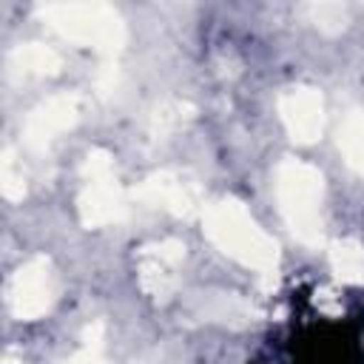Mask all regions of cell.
I'll return each mask as SVG.
<instances>
[{
	"label": "cell",
	"mask_w": 364,
	"mask_h": 364,
	"mask_svg": "<svg viewBox=\"0 0 364 364\" xmlns=\"http://www.w3.org/2000/svg\"><path fill=\"white\" fill-rule=\"evenodd\" d=\"M208 236L233 259L253 264V267H270L276 262V245L256 228V222L245 213L239 202H219L205 216Z\"/></svg>",
	"instance_id": "6da1fadb"
},
{
	"label": "cell",
	"mask_w": 364,
	"mask_h": 364,
	"mask_svg": "<svg viewBox=\"0 0 364 364\" xmlns=\"http://www.w3.org/2000/svg\"><path fill=\"white\" fill-rule=\"evenodd\" d=\"M279 202L284 216L290 219L293 230L299 233V239L304 242H316L318 239V228H316V202L321 196V176L304 165V162H284L279 168Z\"/></svg>",
	"instance_id": "7a4b0ae2"
},
{
	"label": "cell",
	"mask_w": 364,
	"mask_h": 364,
	"mask_svg": "<svg viewBox=\"0 0 364 364\" xmlns=\"http://www.w3.org/2000/svg\"><path fill=\"white\" fill-rule=\"evenodd\" d=\"M46 14H48L51 26L60 28L71 40H80V43H102V46L117 43L119 23L102 6H91V3H60V6H51Z\"/></svg>",
	"instance_id": "3957f363"
},
{
	"label": "cell",
	"mask_w": 364,
	"mask_h": 364,
	"mask_svg": "<svg viewBox=\"0 0 364 364\" xmlns=\"http://www.w3.org/2000/svg\"><path fill=\"white\" fill-rule=\"evenodd\" d=\"M54 299V284L46 259H34L9 282V307L17 318H40Z\"/></svg>",
	"instance_id": "277c9868"
},
{
	"label": "cell",
	"mask_w": 364,
	"mask_h": 364,
	"mask_svg": "<svg viewBox=\"0 0 364 364\" xmlns=\"http://www.w3.org/2000/svg\"><path fill=\"white\" fill-rule=\"evenodd\" d=\"M282 117L293 139L310 142L321 134V97L310 88H296L282 100Z\"/></svg>",
	"instance_id": "5b68a950"
},
{
	"label": "cell",
	"mask_w": 364,
	"mask_h": 364,
	"mask_svg": "<svg viewBox=\"0 0 364 364\" xmlns=\"http://www.w3.org/2000/svg\"><path fill=\"white\" fill-rule=\"evenodd\" d=\"M74 119H77V100L68 97V94L51 97L48 102H43V105L28 117L26 139L40 148V145H46L48 139H54L60 131H65Z\"/></svg>",
	"instance_id": "8992f818"
},
{
	"label": "cell",
	"mask_w": 364,
	"mask_h": 364,
	"mask_svg": "<svg viewBox=\"0 0 364 364\" xmlns=\"http://www.w3.org/2000/svg\"><path fill=\"white\" fill-rule=\"evenodd\" d=\"M182 256V245L179 242H165L159 247H154L151 253H145L142 259V267H139V276H142V284L145 290H151L154 296H165L173 284V264L179 262Z\"/></svg>",
	"instance_id": "52a82bcc"
},
{
	"label": "cell",
	"mask_w": 364,
	"mask_h": 364,
	"mask_svg": "<svg viewBox=\"0 0 364 364\" xmlns=\"http://www.w3.org/2000/svg\"><path fill=\"white\" fill-rule=\"evenodd\" d=\"M119 213H122V202L117 188L111 185V179H97L82 199V219L88 225H102L117 219Z\"/></svg>",
	"instance_id": "ba28073f"
},
{
	"label": "cell",
	"mask_w": 364,
	"mask_h": 364,
	"mask_svg": "<svg viewBox=\"0 0 364 364\" xmlns=\"http://www.w3.org/2000/svg\"><path fill=\"white\" fill-rule=\"evenodd\" d=\"M148 188L154 191V199L165 202V208L176 210V213H188L193 208V193L196 188L191 182H182L179 173H162L156 179L148 182Z\"/></svg>",
	"instance_id": "9c48e42d"
},
{
	"label": "cell",
	"mask_w": 364,
	"mask_h": 364,
	"mask_svg": "<svg viewBox=\"0 0 364 364\" xmlns=\"http://www.w3.org/2000/svg\"><path fill=\"white\" fill-rule=\"evenodd\" d=\"M330 262H333V270L338 273L341 282H364V250L361 245L355 242H336L333 245V253H330Z\"/></svg>",
	"instance_id": "30bf717a"
},
{
	"label": "cell",
	"mask_w": 364,
	"mask_h": 364,
	"mask_svg": "<svg viewBox=\"0 0 364 364\" xmlns=\"http://www.w3.org/2000/svg\"><path fill=\"white\" fill-rule=\"evenodd\" d=\"M347 159L364 173V114H350L344 119L341 136H338Z\"/></svg>",
	"instance_id": "8fae6325"
},
{
	"label": "cell",
	"mask_w": 364,
	"mask_h": 364,
	"mask_svg": "<svg viewBox=\"0 0 364 364\" xmlns=\"http://www.w3.org/2000/svg\"><path fill=\"white\" fill-rule=\"evenodd\" d=\"M14 60L20 63V68L26 71H34V74H48V71H57L60 68V57L46 48V46H23Z\"/></svg>",
	"instance_id": "7c38bea8"
}]
</instances>
